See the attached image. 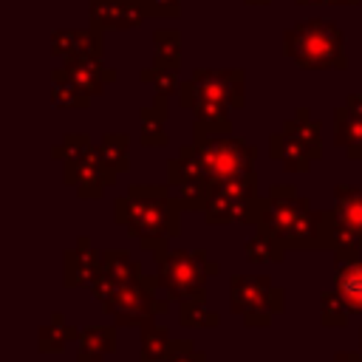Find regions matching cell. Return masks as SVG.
<instances>
[{
	"instance_id": "1",
	"label": "cell",
	"mask_w": 362,
	"mask_h": 362,
	"mask_svg": "<svg viewBox=\"0 0 362 362\" xmlns=\"http://www.w3.org/2000/svg\"><path fill=\"white\" fill-rule=\"evenodd\" d=\"M342 57V37L328 23H303L297 28V62L300 65H334Z\"/></svg>"
},
{
	"instance_id": "2",
	"label": "cell",
	"mask_w": 362,
	"mask_h": 362,
	"mask_svg": "<svg viewBox=\"0 0 362 362\" xmlns=\"http://www.w3.org/2000/svg\"><path fill=\"white\" fill-rule=\"evenodd\" d=\"M339 294L351 308L362 311V266H351L339 274Z\"/></svg>"
},
{
	"instance_id": "3",
	"label": "cell",
	"mask_w": 362,
	"mask_h": 362,
	"mask_svg": "<svg viewBox=\"0 0 362 362\" xmlns=\"http://www.w3.org/2000/svg\"><path fill=\"white\" fill-rule=\"evenodd\" d=\"M342 221L351 229L362 232V195H345L342 198Z\"/></svg>"
}]
</instances>
